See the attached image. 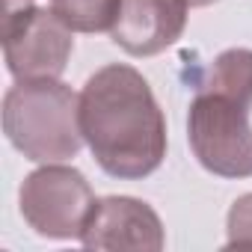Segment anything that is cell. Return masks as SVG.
<instances>
[{
	"label": "cell",
	"mask_w": 252,
	"mask_h": 252,
	"mask_svg": "<svg viewBox=\"0 0 252 252\" xmlns=\"http://www.w3.org/2000/svg\"><path fill=\"white\" fill-rule=\"evenodd\" d=\"M80 131L98 166L122 181L152 175L166 158V116L149 80L125 63L104 65L83 83Z\"/></svg>",
	"instance_id": "6da1fadb"
},
{
	"label": "cell",
	"mask_w": 252,
	"mask_h": 252,
	"mask_svg": "<svg viewBox=\"0 0 252 252\" xmlns=\"http://www.w3.org/2000/svg\"><path fill=\"white\" fill-rule=\"evenodd\" d=\"M3 134L33 163L77 158L83 146L80 95L60 77L18 80L3 95Z\"/></svg>",
	"instance_id": "7a4b0ae2"
},
{
	"label": "cell",
	"mask_w": 252,
	"mask_h": 252,
	"mask_svg": "<svg viewBox=\"0 0 252 252\" xmlns=\"http://www.w3.org/2000/svg\"><path fill=\"white\" fill-rule=\"evenodd\" d=\"M187 140L193 158L211 175H252V125L246 104L199 89L187 113Z\"/></svg>",
	"instance_id": "3957f363"
},
{
	"label": "cell",
	"mask_w": 252,
	"mask_h": 252,
	"mask_svg": "<svg viewBox=\"0 0 252 252\" xmlns=\"http://www.w3.org/2000/svg\"><path fill=\"white\" fill-rule=\"evenodd\" d=\"M95 193L86 175L74 166L45 163L33 169L18 190L24 222L51 240H80L86 220L95 208Z\"/></svg>",
	"instance_id": "277c9868"
},
{
	"label": "cell",
	"mask_w": 252,
	"mask_h": 252,
	"mask_svg": "<svg viewBox=\"0 0 252 252\" xmlns=\"http://www.w3.org/2000/svg\"><path fill=\"white\" fill-rule=\"evenodd\" d=\"M71 27L42 6L21 9L3 18V57L15 80L60 77L71 60Z\"/></svg>",
	"instance_id": "5b68a950"
},
{
	"label": "cell",
	"mask_w": 252,
	"mask_h": 252,
	"mask_svg": "<svg viewBox=\"0 0 252 252\" xmlns=\"http://www.w3.org/2000/svg\"><path fill=\"white\" fill-rule=\"evenodd\" d=\"M80 243L86 249L160 252L166 237L163 222L149 202L134 196H104L95 202Z\"/></svg>",
	"instance_id": "8992f818"
},
{
	"label": "cell",
	"mask_w": 252,
	"mask_h": 252,
	"mask_svg": "<svg viewBox=\"0 0 252 252\" xmlns=\"http://www.w3.org/2000/svg\"><path fill=\"white\" fill-rule=\"evenodd\" d=\"M187 12V0H122L110 36L125 54L155 57L181 39Z\"/></svg>",
	"instance_id": "52a82bcc"
},
{
	"label": "cell",
	"mask_w": 252,
	"mask_h": 252,
	"mask_svg": "<svg viewBox=\"0 0 252 252\" xmlns=\"http://www.w3.org/2000/svg\"><path fill=\"white\" fill-rule=\"evenodd\" d=\"M199 89L202 92H217V95H225L231 101H240V104L252 107V51L249 48L222 51L211 63Z\"/></svg>",
	"instance_id": "ba28073f"
},
{
	"label": "cell",
	"mask_w": 252,
	"mask_h": 252,
	"mask_svg": "<svg viewBox=\"0 0 252 252\" xmlns=\"http://www.w3.org/2000/svg\"><path fill=\"white\" fill-rule=\"evenodd\" d=\"M122 0H51V9L74 33H104L113 30Z\"/></svg>",
	"instance_id": "9c48e42d"
},
{
	"label": "cell",
	"mask_w": 252,
	"mask_h": 252,
	"mask_svg": "<svg viewBox=\"0 0 252 252\" xmlns=\"http://www.w3.org/2000/svg\"><path fill=\"white\" fill-rule=\"evenodd\" d=\"M225 246H252V193H243L228 208Z\"/></svg>",
	"instance_id": "30bf717a"
},
{
	"label": "cell",
	"mask_w": 252,
	"mask_h": 252,
	"mask_svg": "<svg viewBox=\"0 0 252 252\" xmlns=\"http://www.w3.org/2000/svg\"><path fill=\"white\" fill-rule=\"evenodd\" d=\"M187 3L199 9V6H211V3H217V0H187Z\"/></svg>",
	"instance_id": "8fae6325"
}]
</instances>
